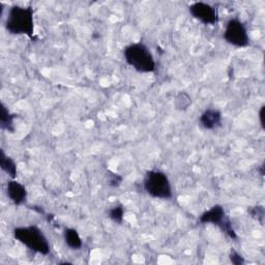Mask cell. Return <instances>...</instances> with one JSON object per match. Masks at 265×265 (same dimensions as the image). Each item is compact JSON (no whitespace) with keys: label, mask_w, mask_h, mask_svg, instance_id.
<instances>
[{"label":"cell","mask_w":265,"mask_h":265,"mask_svg":"<svg viewBox=\"0 0 265 265\" xmlns=\"http://www.w3.org/2000/svg\"><path fill=\"white\" fill-rule=\"evenodd\" d=\"M7 194L10 200L16 205H22L27 200V190L21 184L15 180H12L7 185Z\"/></svg>","instance_id":"obj_7"},{"label":"cell","mask_w":265,"mask_h":265,"mask_svg":"<svg viewBox=\"0 0 265 265\" xmlns=\"http://www.w3.org/2000/svg\"><path fill=\"white\" fill-rule=\"evenodd\" d=\"M224 40L236 48H244L250 45V38L245 25L236 18L230 19L225 27Z\"/></svg>","instance_id":"obj_5"},{"label":"cell","mask_w":265,"mask_h":265,"mask_svg":"<svg viewBox=\"0 0 265 265\" xmlns=\"http://www.w3.org/2000/svg\"><path fill=\"white\" fill-rule=\"evenodd\" d=\"M264 111H265V106H262L260 108L259 111V120H260V126L262 127V129H265V125H264Z\"/></svg>","instance_id":"obj_19"},{"label":"cell","mask_w":265,"mask_h":265,"mask_svg":"<svg viewBox=\"0 0 265 265\" xmlns=\"http://www.w3.org/2000/svg\"><path fill=\"white\" fill-rule=\"evenodd\" d=\"M143 188L149 196L156 199L168 200L173 197L172 187L168 176L158 170H150L145 174Z\"/></svg>","instance_id":"obj_4"},{"label":"cell","mask_w":265,"mask_h":265,"mask_svg":"<svg viewBox=\"0 0 265 265\" xmlns=\"http://www.w3.org/2000/svg\"><path fill=\"white\" fill-rule=\"evenodd\" d=\"M0 167H2V169L10 176L12 180H15L17 178V173H18L17 164L15 163L12 157L6 154L4 149H2V151H0Z\"/></svg>","instance_id":"obj_11"},{"label":"cell","mask_w":265,"mask_h":265,"mask_svg":"<svg viewBox=\"0 0 265 265\" xmlns=\"http://www.w3.org/2000/svg\"><path fill=\"white\" fill-rule=\"evenodd\" d=\"M229 258H230V261L235 264V265H242L244 263V258L236 251L232 250L230 252V255H229Z\"/></svg>","instance_id":"obj_18"},{"label":"cell","mask_w":265,"mask_h":265,"mask_svg":"<svg viewBox=\"0 0 265 265\" xmlns=\"http://www.w3.org/2000/svg\"><path fill=\"white\" fill-rule=\"evenodd\" d=\"M127 63L139 73H153L156 63L152 53L143 43H134L123 49Z\"/></svg>","instance_id":"obj_2"},{"label":"cell","mask_w":265,"mask_h":265,"mask_svg":"<svg viewBox=\"0 0 265 265\" xmlns=\"http://www.w3.org/2000/svg\"><path fill=\"white\" fill-rule=\"evenodd\" d=\"M16 115L11 113V111L7 108L5 104H2V111H0V127L4 131H8L10 133L15 132L14 119Z\"/></svg>","instance_id":"obj_12"},{"label":"cell","mask_w":265,"mask_h":265,"mask_svg":"<svg viewBox=\"0 0 265 265\" xmlns=\"http://www.w3.org/2000/svg\"><path fill=\"white\" fill-rule=\"evenodd\" d=\"M219 227H220L221 230H222L227 236H229L231 239H237V234H236V232H235V230H234V228H233V226H232V223H231V221L229 220L227 217H226V218L224 219V221L219 225Z\"/></svg>","instance_id":"obj_14"},{"label":"cell","mask_w":265,"mask_h":265,"mask_svg":"<svg viewBox=\"0 0 265 265\" xmlns=\"http://www.w3.org/2000/svg\"><path fill=\"white\" fill-rule=\"evenodd\" d=\"M190 14L205 25H215L218 23V11L215 7L205 3H195L189 8Z\"/></svg>","instance_id":"obj_6"},{"label":"cell","mask_w":265,"mask_h":265,"mask_svg":"<svg viewBox=\"0 0 265 265\" xmlns=\"http://www.w3.org/2000/svg\"><path fill=\"white\" fill-rule=\"evenodd\" d=\"M65 244L72 250H80L83 245L78 231L74 228H65L63 232Z\"/></svg>","instance_id":"obj_10"},{"label":"cell","mask_w":265,"mask_h":265,"mask_svg":"<svg viewBox=\"0 0 265 265\" xmlns=\"http://www.w3.org/2000/svg\"><path fill=\"white\" fill-rule=\"evenodd\" d=\"M14 237L35 253L47 256L50 254L51 246L43 230L38 226H23L14 229Z\"/></svg>","instance_id":"obj_3"},{"label":"cell","mask_w":265,"mask_h":265,"mask_svg":"<svg viewBox=\"0 0 265 265\" xmlns=\"http://www.w3.org/2000/svg\"><path fill=\"white\" fill-rule=\"evenodd\" d=\"M107 176H108V185L111 188H118L123 182V179H122L121 175L114 173L112 171H108Z\"/></svg>","instance_id":"obj_16"},{"label":"cell","mask_w":265,"mask_h":265,"mask_svg":"<svg viewBox=\"0 0 265 265\" xmlns=\"http://www.w3.org/2000/svg\"><path fill=\"white\" fill-rule=\"evenodd\" d=\"M225 218H226V213L224 207L218 204L206 210L205 213H203L199 218V222L201 224H213L219 226L224 221Z\"/></svg>","instance_id":"obj_9"},{"label":"cell","mask_w":265,"mask_h":265,"mask_svg":"<svg viewBox=\"0 0 265 265\" xmlns=\"http://www.w3.org/2000/svg\"><path fill=\"white\" fill-rule=\"evenodd\" d=\"M34 12L31 7L13 6L6 19V29L15 35L24 34L34 39Z\"/></svg>","instance_id":"obj_1"},{"label":"cell","mask_w":265,"mask_h":265,"mask_svg":"<svg viewBox=\"0 0 265 265\" xmlns=\"http://www.w3.org/2000/svg\"><path fill=\"white\" fill-rule=\"evenodd\" d=\"M191 104H192L191 98L186 93H181L178 97H176L175 105L176 108L179 110H187Z\"/></svg>","instance_id":"obj_15"},{"label":"cell","mask_w":265,"mask_h":265,"mask_svg":"<svg viewBox=\"0 0 265 265\" xmlns=\"http://www.w3.org/2000/svg\"><path fill=\"white\" fill-rule=\"evenodd\" d=\"M223 116L217 109H206L199 118L200 126L205 130H215L222 126Z\"/></svg>","instance_id":"obj_8"},{"label":"cell","mask_w":265,"mask_h":265,"mask_svg":"<svg viewBox=\"0 0 265 265\" xmlns=\"http://www.w3.org/2000/svg\"><path fill=\"white\" fill-rule=\"evenodd\" d=\"M123 217H125V208L121 204L115 205L109 210V218L116 224H121L123 222Z\"/></svg>","instance_id":"obj_13"},{"label":"cell","mask_w":265,"mask_h":265,"mask_svg":"<svg viewBox=\"0 0 265 265\" xmlns=\"http://www.w3.org/2000/svg\"><path fill=\"white\" fill-rule=\"evenodd\" d=\"M249 213L253 218L257 219L260 223H262V219L264 217V208L262 206L252 207L249 209Z\"/></svg>","instance_id":"obj_17"}]
</instances>
